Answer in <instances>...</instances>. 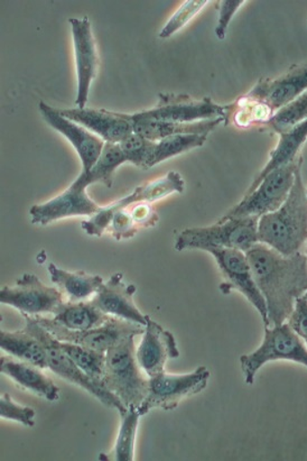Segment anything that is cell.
<instances>
[{"label": "cell", "instance_id": "1", "mask_svg": "<svg viewBox=\"0 0 307 461\" xmlns=\"http://www.w3.org/2000/svg\"><path fill=\"white\" fill-rule=\"evenodd\" d=\"M246 257L267 305L269 327L286 323L296 301L307 292V258L301 252L285 257L259 243L246 252Z\"/></svg>", "mask_w": 307, "mask_h": 461}, {"label": "cell", "instance_id": "2", "mask_svg": "<svg viewBox=\"0 0 307 461\" xmlns=\"http://www.w3.org/2000/svg\"><path fill=\"white\" fill-rule=\"evenodd\" d=\"M302 159L290 195L276 212L259 218L258 240L276 252L291 257L307 241V195L302 177Z\"/></svg>", "mask_w": 307, "mask_h": 461}, {"label": "cell", "instance_id": "3", "mask_svg": "<svg viewBox=\"0 0 307 461\" xmlns=\"http://www.w3.org/2000/svg\"><path fill=\"white\" fill-rule=\"evenodd\" d=\"M123 338L105 353L103 383L126 408L139 409L149 391V378L137 360L135 338Z\"/></svg>", "mask_w": 307, "mask_h": 461}, {"label": "cell", "instance_id": "4", "mask_svg": "<svg viewBox=\"0 0 307 461\" xmlns=\"http://www.w3.org/2000/svg\"><path fill=\"white\" fill-rule=\"evenodd\" d=\"M258 217H247L219 221L212 226L189 228L178 235L176 249H239L248 252L259 243Z\"/></svg>", "mask_w": 307, "mask_h": 461}, {"label": "cell", "instance_id": "5", "mask_svg": "<svg viewBox=\"0 0 307 461\" xmlns=\"http://www.w3.org/2000/svg\"><path fill=\"white\" fill-rule=\"evenodd\" d=\"M23 316L25 318L24 330L38 338L45 347V350H47L49 369H51L53 373L64 378V380L86 390L95 399L102 402L103 404L116 409L119 413L127 409L122 402L104 385L103 381L89 376L64 353L61 347L59 346L58 338H55L51 332L41 326L34 317L27 316V314H23Z\"/></svg>", "mask_w": 307, "mask_h": 461}, {"label": "cell", "instance_id": "6", "mask_svg": "<svg viewBox=\"0 0 307 461\" xmlns=\"http://www.w3.org/2000/svg\"><path fill=\"white\" fill-rule=\"evenodd\" d=\"M303 158L276 168L266 176L259 185L249 194H246L239 203L224 214L220 221L229 219L263 217L276 212L285 203L295 181L296 167Z\"/></svg>", "mask_w": 307, "mask_h": 461}, {"label": "cell", "instance_id": "7", "mask_svg": "<svg viewBox=\"0 0 307 461\" xmlns=\"http://www.w3.org/2000/svg\"><path fill=\"white\" fill-rule=\"evenodd\" d=\"M291 360L307 367V347L288 323L265 328L263 344L254 353L241 356L240 365L245 382L253 385L257 372L265 364Z\"/></svg>", "mask_w": 307, "mask_h": 461}, {"label": "cell", "instance_id": "8", "mask_svg": "<svg viewBox=\"0 0 307 461\" xmlns=\"http://www.w3.org/2000/svg\"><path fill=\"white\" fill-rule=\"evenodd\" d=\"M210 371L205 366L183 375L163 372L149 377L148 395L139 408L140 414H148L153 409H176L183 400L201 393L208 385Z\"/></svg>", "mask_w": 307, "mask_h": 461}, {"label": "cell", "instance_id": "9", "mask_svg": "<svg viewBox=\"0 0 307 461\" xmlns=\"http://www.w3.org/2000/svg\"><path fill=\"white\" fill-rule=\"evenodd\" d=\"M94 184L88 172L82 171L77 180L61 194L42 204H35L30 210L32 223L47 226L59 219L70 217H93L102 207L86 194Z\"/></svg>", "mask_w": 307, "mask_h": 461}, {"label": "cell", "instance_id": "10", "mask_svg": "<svg viewBox=\"0 0 307 461\" xmlns=\"http://www.w3.org/2000/svg\"><path fill=\"white\" fill-rule=\"evenodd\" d=\"M185 190V182L180 173L168 172L167 176L159 179L149 182V184L137 186L131 194L116 201L108 207H102L99 212L90 217L88 221L82 222V230L90 236H102L109 230L113 212L119 209L127 207L135 203H155L173 194H183Z\"/></svg>", "mask_w": 307, "mask_h": 461}, {"label": "cell", "instance_id": "11", "mask_svg": "<svg viewBox=\"0 0 307 461\" xmlns=\"http://www.w3.org/2000/svg\"><path fill=\"white\" fill-rule=\"evenodd\" d=\"M34 318L41 326L51 332L59 340L73 342V344L81 345L104 354L122 341L123 338L131 335L139 336L145 331L144 326L116 317L110 318L103 326L86 331L67 330L55 322L52 318L43 316Z\"/></svg>", "mask_w": 307, "mask_h": 461}, {"label": "cell", "instance_id": "12", "mask_svg": "<svg viewBox=\"0 0 307 461\" xmlns=\"http://www.w3.org/2000/svg\"><path fill=\"white\" fill-rule=\"evenodd\" d=\"M208 253L217 261L224 278L220 285V291L223 294H229L233 290L240 292L259 312L265 328H268L267 305L256 285L246 253L230 249H211Z\"/></svg>", "mask_w": 307, "mask_h": 461}, {"label": "cell", "instance_id": "13", "mask_svg": "<svg viewBox=\"0 0 307 461\" xmlns=\"http://www.w3.org/2000/svg\"><path fill=\"white\" fill-rule=\"evenodd\" d=\"M139 120L172 122H195L226 117V106L205 97L201 100L187 95L159 94L158 103L153 109L132 113Z\"/></svg>", "mask_w": 307, "mask_h": 461}, {"label": "cell", "instance_id": "14", "mask_svg": "<svg viewBox=\"0 0 307 461\" xmlns=\"http://www.w3.org/2000/svg\"><path fill=\"white\" fill-rule=\"evenodd\" d=\"M0 303L11 305L27 316L38 317L57 312L64 299L57 287L45 285L34 274H24L15 286L3 287Z\"/></svg>", "mask_w": 307, "mask_h": 461}, {"label": "cell", "instance_id": "15", "mask_svg": "<svg viewBox=\"0 0 307 461\" xmlns=\"http://www.w3.org/2000/svg\"><path fill=\"white\" fill-rule=\"evenodd\" d=\"M72 30L73 47H75L77 94L76 106L85 108L88 103L91 84L97 75L99 59L97 49L91 29L89 18H70L68 20Z\"/></svg>", "mask_w": 307, "mask_h": 461}, {"label": "cell", "instance_id": "16", "mask_svg": "<svg viewBox=\"0 0 307 461\" xmlns=\"http://www.w3.org/2000/svg\"><path fill=\"white\" fill-rule=\"evenodd\" d=\"M62 116L94 132L107 143L119 144L134 132L132 113L105 111V109H58Z\"/></svg>", "mask_w": 307, "mask_h": 461}, {"label": "cell", "instance_id": "17", "mask_svg": "<svg viewBox=\"0 0 307 461\" xmlns=\"http://www.w3.org/2000/svg\"><path fill=\"white\" fill-rule=\"evenodd\" d=\"M39 109L50 126L59 134L66 137L70 141L73 148L76 149L77 155L81 159L82 171L89 172L98 161L102 154L105 141L94 132L85 129L84 126L68 120L61 115L57 108L49 106L44 102H40Z\"/></svg>", "mask_w": 307, "mask_h": 461}, {"label": "cell", "instance_id": "18", "mask_svg": "<svg viewBox=\"0 0 307 461\" xmlns=\"http://www.w3.org/2000/svg\"><path fill=\"white\" fill-rule=\"evenodd\" d=\"M136 292L134 285H125L122 274L116 273L104 283L91 303L108 316L145 327L148 316H144L134 303Z\"/></svg>", "mask_w": 307, "mask_h": 461}, {"label": "cell", "instance_id": "19", "mask_svg": "<svg viewBox=\"0 0 307 461\" xmlns=\"http://www.w3.org/2000/svg\"><path fill=\"white\" fill-rule=\"evenodd\" d=\"M137 360L149 377L165 372L169 359L180 357L176 337L148 316L144 337L136 350Z\"/></svg>", "mask_w": 307, "mask_h": 461}, {"label": "cell", "instance_id": "20", "mask_svg": "<svg viewBox=\"0 0 307 461\" xmlns=\"http://www.w3.org/2000/svg\"><path fill=\"white\" fill-rule=\"evenodd\" d=\"M307 90V60L275 79H261L248 95L267 104L275 113Z\"/></svg>", "mask_w": 307, "mask_h": 461}, {"label": "cell", "instance_id": "21", "mask_svg": "<svg viewBox=\"0 0 307 461\" xmlns=\"http://www.w3.org/2000/svg\"><path fill=\"white\" fill-rule=\"evenodd\" d=\"M40 367L25 362H16L9 357L0 358V372L11 377L17 384L44 397L49 401L59 400V389L51 378L44 375Z\"/></svg>", "mask_w": 307, "mask_h": 461}, {"label": "cell", "instance_id": "22", "mask_svg": "<svg viewBox=\"0 0 307 461\" xmlns=\"http://www.w3.org/2000/svg\"><path fill=\"white\" fill-rule=\"evenodd\" d=\"M279 136L281 137H279L278 144L273 152L270 153L268 163L266 164L259 175L255 177L253 184L246 191L245 195L253 193L264 177L269 175L270 172L286 166L288 163L294 162L299 158L300 149L307 140V120Z\"/></svg>", "mask_w": 307, "mask_h": 461}, {"label": "cell", "instance_id": "23", "mask_svg": "<svg viewBox=\"0 0 307 461\" xmlns=\"http://www.w3.org/2000/svg\"><path fill=\"white\" fill-rule=\"evenodd\" d=\"M132 120H134V132L154 141H158L165 139V137L173 135H209L215 127L224 122L223 118L195 122H158L139 120V118L134 117H132Z\"/></svg>", "mask_w": 307, "mask_h": 461}, {"label": "cell", "instance_id": "24", "mask_svg": "<svg viewBox=\"0 0 307 461\" xmlns=\"http://www.w3.org/2000/svg\"><path fill=\"white\" fill-rule=\"evenodd\" d=\"M49 273L58 289L67 295L70 303H80L95 295L104 285L102 276H89L85 272H68L54 265H49Z\"/></svg>", "mask_w": 307, "mask_h": 461}, {"label": "cell", "instance_id": "25", "mask_svg": "<svg viewBox=\"0 0 307 461\" xmlns=\"http://www.w3.org/2000/svg\"><path fill=\"white\" fill-rule=\"evenodd\" d=\"M0 348L22 362L41 369L49 368L48 354L42 342L24 330L14 332L2 330Z\"/></svg>", "mask_w": 307, "mask_h": 461}, {"label": "cell", "instance_id": "26", "mask_svg": "<svg viewBox=\"0 0 307 461\" xmlns=\"http://www.w3.org/2000/svg\"><path fill=\"white\" fill-rule=\"evenodd\" d=\"M113 316L100 312L91 301L64 303L53 314V321L67 330L86 331L104 325Z\"/></svg>", "mask_w": 307, "mask_h": 461}, {"label": "cell", "instance_id": "27", "mask_svg": "<svg viewBox=\"0 0 307 461\" xmlns=\"http://www.w3.org/2000/svg\"><path fill=\"white\" fill-rule=\"evenodd\" d=\"M208 136L205 134L173 135L156 141L152 167L176 157V155L201 148L208 140Z\"/></svg>", "mask_w": 307, "mask_h": 461}, {"label": "cell", "instance_id": "28", "mask_svg": "<svg viewBox=\"0 0 307 461\" xmlns=\"http://www.w3.org/2000/svg\"><path fill=\"white\" fill-rule=\"evenodd\" d=\"M59 346L79 366L82 371L95 380L103 381L105 365V354L73 344V342L59 340Z\"/></svg>", "mask_w": 307, "mask_h": 461}, {"label": "cell", "instance_id": "29", "mask_svg": "<svg viewBox=\"0 0 307 461\" xmlns=\"http://www.w3.org/2000/svg\"><path fill=\"white\" fill-rule=\"evenodd\" d=\"M307 120V90L287 106L279 109L272 120L264 126V131L283 134Z\"/></svg>", "mask_w": 307, "mask_h": 461}, {"label": "cell", "instance_id": "30", "mask_svg": "<svg viewBox=\"0 0 307 461\" xmlns=\"http://www.w3.org/2000/svg\"><path fill=\"white\" fill-rule=\"evenodd\" d=\"M126 162L125 155H123L121 146L105 141L98 161L95 162L94 167L88 173L93 177L94 184L99 182V184L104 185L107 188H112L114 172Z\"/></svg>", "mask_w": 307, "mask_h": 461}, {"label": "cell", "instance_id": "31", "mask_svg": "<svg viewBox=\"0 0 307 461\" xmlns=\"http://www.w3.org/2000/svg\"><path fill=\"white\" fill-rule=\"evenodd\" d=\"M121 415L122 426L114 447V459L131 461L134 460L135 437L141 415L136 408H127Z\"/></svg>", "mask_w": 307, "mask_h": 461}, {"label": "cell", "instance_id": "32", "mask_svg": "<svg viewBox=\"0 0 307 461\" xmlns=\"http://www.w3.org/2000/svg\"><path fill=\"white\" fill-rule=\"evenodd\" d=\"M156 141L145 139L144 136L132 132L119 143L127 162L144 170L152 168Z\"/></svg>", "mask_w": 307, "mask_h": 461}, {"label": "cell", "instance_id": "33", "mask_svg": "<svg viewBox=\"0 0 307 461\" xmlns=\"http://www.w3.org/2000/svg\"><path fill=\"white\" fill-rule=\"evenodd\" d=\"M208 3L209 2H206V0H186V2L183 3L181 7L173 14V16L169 18L167 24L160 31L159 38H171L177 31L183 29L187 23L194 20Z\"/></svg>", "mask_w": 307, "mask_h": 461}, {"label": "cell", "instance_id": "34", "mask_svg": "<svg viewBox=\"0 0 307 461\" xmlns=\"http://www.w3.org/2000/svg\"><path fill=\"white\" fill-rule=\"evenodd\" d=\"M0 417L21 422L30 428L34 427L35 424L34 409L16 404L8 393H5L0 397Z\"/></svg>", "mask_w": 307, "mask_h": 461}, {"label": "cell", "instance_id": "35", "mask_svg": "<svg viewBox=\"0 0 307 461\" xmlns=\"http://www.w3.org/2000/svg\"><path fill=\"white\" fill-rule=\"evenodd\" d=\"M245 4L244 0H223V2L218 3L219 21L217 27H215V35L218 39L223 40L226 38L229 24H230L235 14Z\"/></svg>", "mask_w": 307, "mask_h": 461}, {"label": "cell", "instance_id": "36", "mask_svg": "<svg viewBox=\"0 0 307 461\" xmlns=\"http://www.w3.org/2000/svg\"><path fill=\"white\" fill-rule=\"evenodd\" d=\"M288 325L304 341L307 347V300L304 296L296 301L294 312L288 319Z\"/></svg>", "mask_w": 307, "mask_h": 461}, {"label": "cell", "instance_id": "37", "mask_svg": "<svg viewBox=\"0 0 307 461\" xmlns=\"http://www.w3.org/2000/svg\"><path fill=\"white\" fill-rule=\"evenodd\" d=\"M304 298L307 300V292H306V294H305V295H304Z\"/></svg>", "mask_w": 307, "mask_h": 461}, {"label": "cell", "instance_id": "38", "mask_svg": "<svg viewBox=\"0 0 307 461\" xmlns=\"http://www.w3.org/2000/svg\"><path fill=\"white\" fill-rule=\"evenodd\" d=\"M306 195H307V189H306Z\"/></svg>", "mask_w": 307, "mask_h": 461}, {"label": "cell", "instance_id": "39", "mask_svg": "<svg viewBox=\"0 0 307 461\" xmlns=\"http://www.w3.org/2000/svg\"><path fill=\"white\" fill-rule=\"evenodd\" d=\"M307 258V257H306Z\"/></svg>", "mask_w": 307, "mask_h": 461}]
</instances>
